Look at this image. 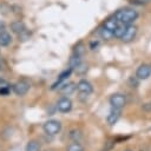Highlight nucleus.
Returning a JSON list of instances; mask_svg holds the SVG:
<instances>
[{"label": "nucleus", "instance_id": "f257e3e1", "mask_svg": "<svg viewBox=\"0 0 151 151\" xmlns=\"http://www.w3.org/2000/svg\"><path fill=\"white\" fill-rule=\"evenodd\" d=\"M114 17L117 18V20H118L120 24L130 25V24H132V22L138 18V12H137L134 8L124 7V8L118 9V11L114 13Z\"/></svg>", "mask_w": 151, "mask_h": 151}, {"label": "nucleus", "instance_id": "f03ea898", "mask_svg": "<svg viewBox=\"0 0 151 151\" xmlns=\"http://www.w3.org/2000/svg\"><path fill=\"white\" fill-rule=\"evenodd\" d=\"M42 129H44V132L50 134V136H55L60 132L61 130V124L59 120H55V119H50L47 122L44 123L42 125Z\"/></svg>", "mask_w": 151, "mask_h": 151}, {"label": "nucleus", "instance_id": "7ed1b4c3", "mask_svg": "<svg viewBox=\"0 0 151 151\" xmlns=\"http://www.w3.org/2000/svg\"><path fill=\"white\" fill-rule=\"evenodd\" d=\"M29 87H31V84L27 80H19L12 86V90L17 96L21 97V96H25L29 91Z\"/></svg>", "mask_w": 151, "mask_h": 151}, {"label": "nucleus", "instance_id": "20e7f679", "mask_svg": "<svg viewBox=\"0 0 151 151\" xmlns=\"http://www.w3.org/2000/svg\"><path fill=\"white\" fill-rule=\"evenodd\" d=\"M136 35H137V27L134 25L130 24V25H126L125 32L120 37V40L124 41V42H130L136 38Z\"/></svg>", "mask_w": 151, "mask_h": 151}, {"label": "nucleus", "instance_id": "39448f33", "mask_svg": "<svg viewBox=\"0 0 151 151\" xmlns=\"http://www.w3.org/2000/svg\"><path fill=\"white\" fill-rule=\"evenodd\" d=\"M110 104H111L112 107L122 109L126 104V97L122 93H114L110 97Z\"/></svg>", "mask_w": 151, "mask_h": 151}, {"label": "nucleus", "instance_id": "423d86ee", "mask_svg": "<svg viewBox=\"0 0 151 151\" xmlns=\"http://www.w3.org/2000/svg\"><path fill=\"white\" fill-rule=\"evenodd\" d=\"M77 90H78L79 93H81V94H84V96H88V94L92 93L93 86H92V84H91L88 80L81 79V80H79L78 84H77Z\"/></svg>", "mask_w": 151, "mask_h": 151}, {"label": "nucleus", "instance_id": "0eeeda50", "mask_svg": "<svg viewBox=\"0 0 151 151\" xmlns=\"http://www.w3.org/2000/svg\"><path fill=\"white\" fill-rule=\"evenodd\" d=\"M57 109L59 112L61 113H66V112H70L71 109H72V101L70 98L67 97H61L58 101H57Z\"/></svg>", "mask_w": 151, "mask_h": 151}, {"label": "nucleus", "instance_id": "6e6552de", "mask_svg": "<svg viewBox=\"0 0 151 151\" xmlns=\"http://www.w3.org/2000/svg\"><path fill=\"white\" fill-rule=\"evenodd\" d=\"M150 74H151V66L147 64H142L136 71V78L139 80L147 79L150 77Z\"/></svg>", "mask_w": 151, "mask_h": 151}, {"label": "nucleus", "instance_id": "1a4fd4ad", "mask_svg": "<svg viewBox=\"0 0 151 151\" xmlns=\"http://www.w3.org/2000/svg\"><path fill=\"white\" fill-rule=\"evenodd\" d=\"M60 85H61V86L59 87L58 91H59L61 94H65V96L71 94V93L77 88V84H74V83H72V81H70V83H61Z\"/></svg>", "mask_w": 151, "mask_h": 151}, {"label": "nucleus", "instance_id": "9d476101", "mask_svg": "<svg viewBox=\"0 0 151 151\" xmlns=\"http://www.w3.org/2000/svg\"><path fill=\"white\" fill-rule=\"evenodd\" d=\"M119 117H120V109L112 107V110L110 111V113L107 114V118H106L107 124H109V125H114V124L118 122Z\"/></svg>", "mask_w": 151, "mask_h": 151}, {"label": "nucleus", "instance_id": "9b49d317", "mask_svg": "<svg viewBox=\"0 0 151 151\" xmlns=\"http://www.w3.org/2000/svg\"><path fill=\"white\" fill-rule=\"evenodd\" d=\"M119 24H120V22H119V21L117 20V18L113 15V17H111V18H109V19L105 20L103 27L106 28V29H109V31H111V32L113 33V31L117 28V26H118Z\"/></svg>", "mask_w": 151, "mask_h": 151}, {"label": "nucleus", "instance_id": "f8f14e48", "mask_svg": "<svg viewBox=\"0 0 151 151\" xmlns=\"http://www.w3.org/2000/svg\"><path fill=\"white\" fill-rule=\"evenodd\" d=\"M72 71H73V70H72V68H70V67H68L67 70L63 71V72H61V73L59 74V77H58V80H57V81H55V83H54V84L52 85V90H55L58 85H60V84H61V83H63V81H64L65 79H67V78H68V77L71 76Z\"/></svg>", "mask_w": 151, "mask_h": 151}, {"label": "nucleus", "instance_id": "ddd939ff", "mask_svg": "<svg viewBox=\"0 0 151 151\" xmlns=\"http://www.w3.org/2000/svg\"><path fill=\"white\" fill-rule=\"evenodd\" d=\"M11 42H12V37H11V34H9L8 32H6V31H1V32H0V46L6 47V46H8Z\"/></svg>", "mask_w": 151, "mask_h": 151}, {"label": "nucleus", "instance_id": "4468645a", "mask_svg": "<svg viewBox=\"0 0 151 151\" xmlns=\"http://www.w3.org/2000/svg\"><path fill=\"white\" fill-rule=\"evenodd\" d=\"M25 29H26V27H25L24 22L20 21V20H18V21H13V22L11 24V31H12L13 33L19 34V33H21V32L25 31Z\"/></svg>", "mask_w": 151, "mask_h": 151}, {"label": "nucleus", "instance_id": "2eb2a0df", "mask_svg": "<svg viewBox=\"0 0 151 151\" xmlns=\"http://www.w3.org/2000/svg\"><path fill=\"white\" fill-rule=\"evenodd\" d=\"M26 151H40V144L37 140H29L26 145Z\"/></svg>", "mask_w": 151, "mask_h": 151}, {"label": "nucleus", "instance_id": "dca6fc26", "mask_svg": "<svg viewBox=\"0 0 151 151\" xmlns=\"http://www.w3.org/2000/svg\"><path fill=\"white\" fill-rule=\"evenodd\" d=\"M66 151H85V150H84L83 145L79 142H73L70 145H67Z\"/></svg>", "mask_w": 151, "mask_h": 151}, {"label": "nucleus", "instance_id": "f3484780", "mask_svg": "<svg viewBox=\"0 0 151 151\" xmlns=\"http://www.w3.org/2000/svg\"><path fill=\"white\" fill-rule=\"evenodd\" d=\"M125 28H126V25H124V24H119V25L117 26V28L113 31V37L120 39V37H122V35L124 34V32H125Z\"/></svg>", "mask_w": 151, "mask_h": 151}, {"label": "nucleus", "instance_id": "a211bd4d", "mask_svg": "<svg viewBox=\"0 0 151 151\" xmlns=\"http://www.w3.org/2000/svg\"><path fill=\"white\" fill-rule=\"evenodd\" d=\"M81 63V60H80V57L79 55H76V54H73L72 57H71V59H70V68H72V70H74L79 64Z\"/></svg>", "mask_w": 151, "mask_h": 151}, {"label": "nucleus", "instance_id": "6ab92c4d", "mask_svg": "<svg viewBox=\"0 0 151 151\" xmlns=\"http://www.w3.org/2000/svg\"><path fill=\"white\" fill-rule=\"evenodd\" d=\"M100 37L103 39H105V40H110L113 37V33L111 31H109V29H106V28L103 27V28H100Z\"/></svg>", "mask_w": 151, "mask_h": 151}, {"label": "nucleus", "instance_id": "aec40b11", "mask_svg": "<svg viewBox=\"0 0 151 151\" xmlns=\"http://www.w3.org/2000/svg\"><path fill=\"white\" fill-rule=\"evenodd\" d=\"M70 138L71 139H73V142H78L79 139H80V137H81V133H80V131L79 130H71L70 131Z\"/></svg>", "mask_w": 151, "mask_h": 151}, {"label": "nucleus", "instance_id": "412c9836", "mask_svg": "<svg viewBox=\"0 0 151 151\" xmlns=\"http://www.w3.org/2000/svg\"><path fill=\"white\" fill-rule=\"evenodd\" d=\"M83 53H84V45H83L81 42H79V44L76 45V47H74V53H73V54L81 57Z\"/></svg>", "mask_w": 151, "mask_h": 151}, {"label": "nucleus", "instance_id": "4be33fe9", "mask_svg": "<svg viewBox=\"0 0 151 151\" xmlns=\"http://www.w3.org/2000/svg\"><path fill=\"white\" fill-rule=\"evenodd\" d=\"M86 70H87V66H86V65H84L83 63H80V64L74 68V71H76L78 74H83V73H85V72H86Z\"/></svg>", "mask_w": 151, "mask_h": 151}, {"label": "nucleus", "instance_id": "5701e85b", "mask_svg": "<svg viewBox=\"0 0 151 151\" xmlns=\"http://www.w3.org/2000/svg\"><path fill=\"white\" fill-rule=\"evenodd\" d=\"M18 35H19V40H21V41H25V40H27V39H28V37H29V33H28V31H27V29H25V31H22L21 33H19Z\"/></svg>", "mask_w": 151, "mask_h": 151}, {"label": "nucleus", "instance_id": "b1692460", "mask_svg": "<svg viewBox=\"0 0 151 151\" xmlns=\"http://www.w3.org/2000/svg\"><path fill=\"white\" fill-rule=\"evenodd\" d=\"M11 85L8 84V81L7 80H5V79H2V78H0V88H4V87H9Z\"/></svg>", "mask_w": 151, "mask_h": 151}, {"label": "nucleus", "instance_id": "393cba45", "mask_svg": "<svg viewBox=\"0 0 151 151\" xmlns=\"http://www.w3.org/2000/svg\"><path fill=\"white\" fill-rule=\"evenodd\" d=\"M11 91V87H4V88H0V94L1 96H8Z\"/></svg>", "mask_w": 151, "mask_h": 151}, {"label": "nucleus", "instance_id": "a878e982", "mask_svg": "<svg viewBox=\"0 0 151 151\" xmlns=\"http://www.w3.org/2000/svg\"><path fill=\"white\" fill-rule=\"evenodd\" d=\"M1 31H4V24L2 22H0V32Z\"/></svg>", "mask_w": 151, "mask_h": 151}, {"label": "nucleus", "instance_id": "bb28decb", "mask_svg": "<svg viewBox=\"0 0 151 151\" xmlns=\"http://www.w3.org/2000/svg\"><path fill=\"white\" fill-rule=\"evenodd\" d=\"M1 68H2V63L0 61V71H1Z\"/></svg>", "mask_w": 151, "mask_h": 151}, {"label": "nucleus", "instance_id": "cd10ccee", "mask_svg": "<svg viewBox=\"0 0 151 151\" xmlns=\"http://www.w3.org/2000/svg\"><path fill=\"white\" fill-rule=\"evenodd\" d=\"M45 151H54V150H51V149H47V150H45Z\"/></svg>", "mask_w": 151, "mask_h": 151}, {"label": "nucleus", "instance_id": "c85d7f7f", "mask_svg": "<svg viewBox=\"0 0 151 151\" xmlns=\"http://www.w3.org/2000/svg\"><path fill=\"white\" fill-rule=\"evenodd\" d=\"M125 151H131V150H125Z\"/></svg>", "mask_w": 151, "mask_h": 151}]
</instances>
